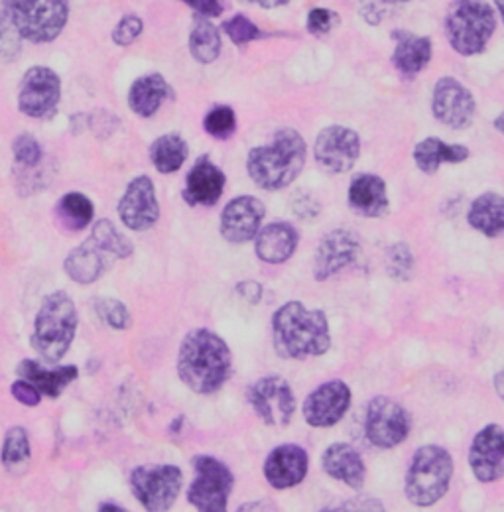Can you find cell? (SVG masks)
<instances>
[{"label": "cell", "instance_id": "1", "mask_svg": "<svg viewBox=\"0 0 504 512\" xmlns=\"http://www.w3.org/2000/svg\"><path fill=\"white\" fill-rule=\"evenodd\" d=\"M233 357L227 343L209 329L189 331L180 347L178 375L197 394L217 392L231 377Z\"/></svg>", "mask_w": 504, "mask_h": 512}, {"label": "cell", "instance_id": "2", "mask_svg": "<svg viewBox=\"0 0 504 512\" xmlns=\"http://www.w3.org/2000/svg\"><path fill=\"white\" fill-rule=\"evenodd\" d=\"M274 347L284 359L321 357L331 347L329 323L323 312L288 302L272 320Z\"/></svg>", "mask_w": 504, "mask_h": 512}, {"label": "cell", "instance_id": "3", "mask_svg": "<svg viewBox=\"0 0 504 512\" xmlns=\"http://www.w3.org/2000/svg\"><path fill=\"white\" fill-rule=\"evenodd\" d=\"M306 164V142L296 130H280L270 146L254 148L249 154L252 182L268 192L290 186Z\"/></svg>", "mask_w": 504, "mask_h": 512}, {"label": "cell", "instance_id": "4", "mask_svg": "<svg viewBox=\"0 0 504 512\" xmlns=\"http://www.w3.org/2000/svg\"><path fill=\"white\" fill-rule=\"evenodd\" d=\"M497 24V12L487 0H453L445 14V36L459 56L471 58L487 50Z\"/></svg>", "mask_w": 504, "mask_h": 512}, {"label": "cell", "instance_id": "5", "mask_svg": "<svg viewBox=\"0 0 504 512\" xmlns=\"http://www.w3.org/2000/svg\"><path fill=\"white\" fill-rule=\"evenodd\" d=\"M453 457L441 446H422L406 471V497L414 507L428 509L447 495L453 479Z\"/></svg>", "mask_w": 504, "mask_h": 512}, {"label": "cell", "instance_id": "6", "mask_svg": "<svg viewBox=\"0 0 504 512\" xmlns=\"http://www.w3.org/2000/svg\"><path fill=\"white\" fill-rule=\"evenodd\" d=\"M77 331V310L63 292L50 294L36 316L32 347L48 363H58L73 343Z\"/></svg>", "mask_w": 504, "mask_h": 512}, {"label": "cell", "instance_id": "7", "mask_svg": "<svg viewBox=\"0 0 504 512\" xmlns=\"http://www.w3.org/2000/svg\"><path fill=\"white\" fill-rule=\"evenodd\" d=\"M2 16L20 38L34 44L56 40L67 24V0H4Z\"/></svg>", "mask_w": 504, "mask_h": 512}, {"label": "cell", "instance_id": "8", "mask_svg": "<svg viewBox=\"0 0 504 512\" xmlns=\"http://www.w3.org/2000/svg\"><path fill=\"white\" fill-rule=\"evenodd\" d=\"M184 485L182 469L176 465H142L130 475L136 501L146 512H168Z\"/></svg>", "mask_w": 504, "mask_h": 512}, {"label": "cell", "instance_id": "9", "mask_svg": "<svg viewBox=\"0 0 504 512\" xmlns=\"http://www.w3.org/2000/svg\"><path fill=\"white\" fill-rule=\"evenodd\" d=\"M193 467L195 479L189 485V503L199 512H227L229 495L235 485L229 467L211 455H197Z\"/></svg>", "mask_w": 504, "mask_h": 512}, {"label": "cell", "instance_id": "10", "mask_svg": "<svg viewBox=\"0 0 504 512\" xmlns=\"http://www.w3.org/2000/svg\"><path fill=\"white\" fill-rule=\"evenodd\" d=\"M410 428V414L400 402L388 396H377L371 400L365 430L373 446L380 449L396 448L402 442H406Z\"/></svg>", "mask_w": 504, "mask_h": 512}, {"label": "cell", "instance_id": "11", "mask_svg": "<svg viewBox=\"0 0 504 512\" xmlns=\"http://www.w3.org/2000/svg\"><path fill=\"white\" fill-rule=\"evenodd\" d=\"M434 117L443 127L463 130L471 127L477 111L473 93L455 77H441L432 95Z\"/></svg>", "mask_w": 504, "mask_h": 512}, {"label": "cell", "instance_id": "12", "mask_svg": "<svg viewBox=\"0 0 504 512\" xmlns=\"http://www.w3.org/2000/svg\"><path fill=\"white\" fill-rule=\"evenodd\" d=\"M256 416L268 426H288L296 412V398L288 381L282 377H266L249 388Z\"/></svg>", "mask_w": 504, "mask_h": 512}, {"label": "cell", "instance_id": "13", "mask_svg": "<svg viewBox=\"0 0 504 512\" xmlns=\"http://www.w3.org/2000/svg\"><path fill=\"white\" fill-rule=\"evenodd\" d=\"M469 467L473 477L483 485L504 479V428L501 424H487L475 434L469 448Z\"/></svg>", "mask_w": 504, "mask_h": 512}, {"label": "cell", "instance_id": "14", "mask_svg": "<svg viewBox=\"0 0 504 512\" xmlns=\"http://www.w3.org/2000/svg\"><path fill=\"white\" fill-rule=\"evenodd\" d=\"M361 154V140L357 132L345 127H327L319 132L315 140L317 164L331 172H349Z\"/></svg>", "mask_w": 504, "mask_h": 512}, {"label": "cell", "instance_id": "15", "mask_svg": "<svg viewBox=\"0 0 504 512\" xmlns=\"http://www.w3.org/2000/svg\"><path fill=\"white\" fill-rule=\"evenodd\" d=\"M60 95V77L48 67H32L24 75L18 105L24 115L40 119L56 109V105L60 103Z\"/></svg>", "mask_w": 504, "mask_h": 512}, {"label": "cell", "instance_id": "16", "mask_svg": "<svg viewBox=\"0 0 504 512\" xmlns=\"http://www.w3.org/2000/svg\"><path fill=\"white\" fill-rule=\"evenodd\" d=\"M351 406V390L343 381L317 386L304 402V418L314 428L335 426Z\"/></svg>", "mask_w": 504, "mask_h": 512}, {"label": "cell", "instance_id": "17", "mask_svg": "<svg viewBox=\"0 0 504 512\" xmlns=\"http://www.w3.org/2000/svg\"><path fill=\"white\" fill-rule=\"evenodd\" d=\"M119 215L132 231H146L156 225L160 217V205L150 178L140 176L128 184L119 203Z\"/></svg>", "mask_w": 504, "mask_h": 512}, {"label": "cell", "instance_id": "18", "mask_svg": "<svg viewBox=\"0 0 504 512\" xmlns=\"http://www.w3.org/2000/svg\"><path fill=\"white\" fill-rule=\"evenodd\" d=\"M264 219V205L251 195H241L227 203L221 215V235L229 243H247L258 235Z\"/></svg>", "mask_w": 504, "mask_h": 512}, {"label": "cell", "instance_id": "19", "mask_svg": "<svg viewBox=\"0 0 504 512\" xmlns=\"http://www.w3.org/2000/svg\"><path fill=\"white\" fill-rule=\"evenodd\" d=\"M308 453L294 444L272 449L264 461V477L274 489H292L308 475Z\"/></svg>", "mask_w": 504, "mask_h": 512}, {"label": "cell", "instance_id": "20", "mask_svg": "<svg viewBox=\"0 0 504 512\" xmlns=\"http://www.w3.org/2000/svg\"><path fill=\"white\" fill-rule=\"evenodd\" d=\"M359 253V239L355 233L337 229L319 243V249L315 253V278L327 280L329 276L337 274L345 266H349Z\"/></svg>", "mask_w": 504, "mask_h": 512}, {"label": "cell", "instance_id": "21", "mask_svg": "<svg viewBox=\"0 0 504 512\" xmlns=\"http://www.w3.org/2000/svg\"><path fill=\"white\" fill-rule=\"evenodd\" d=\"M115 256L111 255L93 235L65 260V272L79 284H91L101 278Z\"/></svg>", "mask_w": 504, "mask_h": 512}, {"label": "cell", "instance_id": "22", "mask_svg": "<svg viewBox=\"0 0 504 512\" xmlns=\"http://www.w3.org/2000/svg\"><path fill=\"white\" fill-rule=\"evenodd\" d=\"M225 174L207 158H201L188 174L184 197L189 205H215L223 195Z\"/></svg>", "mask_w": 504, "mask_h": 512}, {"label": "cell", "instance_id": "23", "mask_svg": "<svg viewBox=\"0 0 504 512\" xmlns=\"http://www.w3.org/2000/svg\"><path fill=\"white\" fill-rule=\"evenodd\" d=\"M323 471L345 483L351 489H361L365 483V461L359 451L347 444H333L323 453Z\"/></svg>", "mask_w": 504, "mask_h": 512}, {"label": "cell", "instance_id": "24", "mask_svg": "<svg viewBox=\"0 0 504 512\" xmlns=\"http://www.w3.org/2000/svg\"><path fill=\"white\" fill-rule=\"evenodd\" d=\"M298 233L290 223H272L256 237V255L268 264H282L294 255Z\"/></svg>", "mask_w": 504, "mask_h": 512}, {"label": "cell", "instance_id": "25", "mask_svg": "<svg viewBox=\"0 0 504 512\" xmlns=\"http://www.w3.org/2000/svg\"><path fill=\"white\" fill-rule=\"evenodd\" d=\"M467 223L489 239L504 235V195L485 192L475 197L467 211Z\"/></svg>", "mask_w": 504, "mask_h": 512}, {"label": "cell", "instance_id": "26", "mask_svg": "<svg viewBox=\"0 0 504 512\" xmlns=\"http://www.w3.org/2000/svg\"><path fill=\"white\" fill-rule=\"evenodd\" d=\"M394 40H396V48L392 54V62L400 73L412 77L430 64L434 54L430 38L416 36L410 32H396Z\"/></svg>", "mask_w": 504, "mask_h": 512}, {"label": "cell", "instance_id": "27", "mask_svg": "<svg viewBox=\"0 0 504 512\" xmlns=\"http://www.w3.org/2000/svg\"><path fill=\"white\" fill-rule=\"evenodd\" d=\"M469 148L463 144H447L438 136H430L416 144L414 162L426 174H436L441 164H461L469 158Z\"/></svg>", "mask_w": 504, "mask_h": 512}, {"label": "cell", "instance_id": "28", "mask_svg": "<svg viewBox=\"0 0 504 512\" xmlns=\"http://www.w3.org/2000/svg\"><path fill=\"white\" fill-rule=\"evenodd\" d=\"M351 207L365 217H380L388 209L386 184L373 174H363L353 180L349 190Z\"/></svg>", "mask_w": 504, "mask_h": 512}, {"label": "cell", "instance_id": "29", "mask_svg": "<svg viewBox=\"0 0 504 512\" xmlns=\"http://www.w3.org/2000/svg\"><path fill=\"white\" fill-rule=\"evenodd\" d=\"M18 375L34 384L42 394L50 398H58L63 390L77 379L75 367H58V369H46L36 361H22L18 365Z\"/></svg>", "mask_w": 504, "mask_h": 512}, {"label": "cell", "instance_id": "30", "mask_svg": "<svg viewBox=\"0 0 504 512\" xmlns=\"http://www.w3.org/2000/svg\"><path fill=\"white\" fill-rule=\"evenodd\" d=\"M170 97V87L162 75H146L134 81L128 93L130 109L140 117H152Z\"/></svg>", "mask_w": 504, "mask_h": 512}, {"label": "cell", "instance_id": "31", "mask_svg": "<svg viewBox=\"0 0 504 512\" xmlns=\"http://www.w3.org/2000/svg\"><path fill=\"white\" fill-rule=\"evenodd\" d=\"M150 158L160 174H174L188 158V144L178 134H164L152 144Z\"/></svg>", "mask_w": 504, "mask_h": 512}, {"label": "cell", "instance_id": "32", "mask_svg": "<svg viewBox=\"0 0 504 512\" xmlns=\"http://www.w3.org/2000/svg\"><path fill=\"white\" fill-rule=\"evenodd\" d=\"M221 46L223 44H221L219 30L207 20H197L189 34L191 56L199 64H213L221 54Z\"/></svg>", "mask_w": 504, "mask_h": 512}, {"label": "cell", "instance_id": "33", "mask_svg": "<svg viewBox=\"0 0 504 512\" xmlns=\"http://www.w3.org/2000/svg\"><path fill=\"white\" fill-rule=\"evenodd\" d=\"M93 203L83 193H67L58 205V215L63 227L71 231H81L93 221Z\"/></svg>", "mask_w": 504, "mask_h": 512}, {"label": "cell", "instance_id": "34", "mask_svg": "<svg viewBox=\"0 0 504 512\" xmlns=\"http://www.w3.org/2000/svg\"><path fill=\"white\" fill-rule=\"evenodd\" d=\"M32 449L28 442V434L24 428L16 426L10 428L4 436V446H2V463L8 471L18 473V467H26L30 461Z\"/></svg>", "mask_w": 504, "mask_h": 512}, {"label": "cell", "instance_id": "35", "mask_svg": "<svg viewBox=\"0 0 504 512\" xmlns=\"http://www.w3.org/2000/svg\"><path fill=\"white\" fill-rule=\"evenodd\" d=\"M91 235L115 258H126V256L132 255L130 241L126 239L125 235H121L117 231V227L111 221H107V219L97 221Z\"/></svg>", "mask_w": 504, "mask_h": 512}, {"label": "cell", "instance_id": "36", "mask_svg": "<svg viewBox=\"0 0 504 512\" xmlns=\"http://www.w3.org/2000/svg\"><path fill=\"white\" fill-rule=\"evenodd\" d=\"M386 270H388L390 278L400 280V282H406V280L412 278V274H414V255H412L408 245L396 243L388 249Z\"/></svg>", "mask_w": 504, "mask_h": 512}, {"label": "cell", "instance_id": "37", "mask_svg": "<svg viewBox=\"0 0 504 512\" xmlns=\"http://www.w3.org/2000/svg\"><path fill=\"white\" fill-rule=\"evenodd\" d=\"M205 130L215 136V138H229L235 128H237V119L231 107H215L213 111H209V115L205 117Z\"/></svg>", "mask_w": 504, "mask_h": 512}, {"label": "cell", "instance_id": "38", "mask_svg": "<svg viewBox=\"0 0 504 512\" xmlns=\"http://www.w3.org/2000/svg\"><path fill=\"white\" fill-rule=\"evenodd\" d=\"M223 30L229 34V38L237 44V46H245L252 40H258L260 38V30L258 26L251 22L247 16L243 14H237L233 16L231 20H227L223 24Z\"/></svg>", "mask_w": 504, "mask_h": 512}, {"label": "cell", "instance_id": "39", "mask_svg": "<svg viewBox=\"0 0 504 512\" xmlns=\"http://www.w3.org/2000/svg\"><path fill=\"white\" fill-rule=\"evenodd\" d=\"M12 152H14L16 162L26 168H34L42 160V148H40L38 140L30 134H20L12 144Z\"/></svg>", "mask_w": 504, "mask_h": 512}, {"label": "cell", "instance_id": "40", "mask_svg": "<svg viewBox=\"0 0 504 512\" xmlns=\"http://www.w3.org/2000/svg\"><path fill=\"white\" fill-rule=\"evenodd\" d=\"M97 312L101 316V320L105 321L107 325L115 327V329H128L132 318L126 310L125 304H121L119 300L113 298H103L97 302Z\"/></svg>", "mask_w": 504, "mask_h": 512}, {"label": "cell", "instance_id": "41", "mask_svg": "<svg viewBox=\"0 0 504 512\" xmlns=\"http://www.w3.org/2000/svg\"><path fill=\"white\" fill-rule=\"evenodd\" d=\"M142 30H144V24L138 16H134V14L125 16L113 32V42L117 46H130L142 34Z\"/></svg>", "mask_w": 504, "mask_h": 512}, {"label": "cell", "instance_id": "42", "mask_svg": "<svg viewBox=\"0 0 504 512\" xmlns=\"http://www.w3.org/2000/svg\"><path fill=\"white\" fill-rule=\"evenodd\" d=\"M321 512H386V509L377 499L357 497V499H349V501L325 507Z\"/></svg>", "mask_w": 504, "mask_h": 512}, {"label": "cell", "instance_id": "43", "mask_svg": "<svg viewBox=\"0 0 504 512\" xmlns=\"http://www.w3.org/2000/svg\"><path fill=\"white\" fill-rule=\"evenodd\" d=\"M337 24V14L325 8H314L308 16V28L314 34H325Z\"/></svg>", "mask_w": 504, "mask_h": 512}, {"label": "cell", "instance_id": "44", "mask_svg": "<svg viewBox=\"0 0 504 512\" xmlns=\"http://www.w3.org/2000/svg\"><path fill=\"white\" fill-rule=\"evenodd\" d=\"M10 392H12V396L20 402V404H24V406H38L40 404V398H42V392L34 386L32 383H28V381H18V383L12 384L10 386Z\"/></svg>", "mask_w": 504, "mask_h": 512}, {"label": "cell", "instance_id": "45", "mask_svg": "<svg viewBox=\"0 0 504 512\" xmlns=\"http://www.w3.org/2000/svg\"><path fill=\"white\" fill-rule=\"evenodd\" d=\"M294 213L300 217V219H314L319 213V205L317 201L308 197V195H300L294 203Z\"/></svg>", "mask_w": 504, "mask_h": 512}, {"label": "cell", "instance_id": "46", "mask_svg": "<svg viewBox=\"0 0 504 512\" xmlns=\"http://www.w3.org/2000/svg\"><path fill=\"white\" fill-rule=\"evenodd\" d=\"M182 2H186L191 8H195L197 12H201L205 16H219V14H223L221 0H182Z\"/></svg>", "mask_w": 504, "mask_h": 512}, {"label": "cell", "instance_id": "47", "mask_svg": "<svg viewBox=\"0 0 504 512\" xmlns=\"http://www.w3.org/2000/svg\"><path fill=\"white\" fill-rule=\"evenodd\" d=\"M237 292L249 302V304H258L262 298V288L256 282H243L237 286Z\"/></svg>", "mask_w": 504, "mask_h": 512}, {"label": "cell", "instance_id": "48", "mask_svg": "<svg viewBox=\"0 0 504 512\" xmlns=\"http://www.w3.org/2000/svg\"><path fill=\"white\" fill-rule=\"evenodd\" d=\"M237 512H280L278 507L268 501V499H260V501H251V503H245L243 507H239Z\"/></svg>", "mask_w": 504, "mask_h": 512}, {"label": "cell", "instance_id": "49", "mask_svg": "<svg viewBox=\"0 0 504 512\" xmlns=\"http://www.w3.org/2000/svg\"><path fill=\"white\" fill-rule=\"evenodd\" d=\"M493 386H495L497 396H499V398L504 402V369L503 371H499V373H495V377H493Z\"/></svg>", "mask_w": 504, "mask_h": 512}, {"label": "cell", "instance_id": "50", "mask_svg": "<svg viewBox=\"0 0 504 512\" xmlns=\"http://www.w3.org/2000/svg\"><path fill=\"white\" fill-rule=\"evenodd\" d=\"M247 2L258 4V6H262V8H276V6H282V4H286L288 0H247Z\"/></svg>", "mask_w": 504, "mask_h": 512}, {"label": "cell", "instance_id": "51", "mask_svg": "<svg viewBox=\"0 0 504 512\" xmlns=\"http://www.w3.org/2000/svg\"><path fill=\"white\" fill-rule=\"evenodd\" d=\"M493 127H495V130H499L504 136V111L493 121Z\"/></svg>", "mask_w": 504, "mask_h": 512}, {"label": "cell", "instance_id": "52", "mask_svg": "<svg viewBox=\"0 0 504 512\" xmlns=\"http://www.w3.org/2000/svg\"><path fill=\"white\" fill-rule=\"evenodd\" d=\"M99 512H128L123 509V507H119V505H103Z\"/></svg>", "mask_w": 504, "mask_h": 512}, {"label": "cell", "instance_id": "53", "mask_svg": "<svg viewBox=\"0 0 504 512\" xmlns=\"http://www.w3.org/2000/svg\"><path fill=\"white\" fill-rule=\"evenodd\" d=\"M495 4H497V10H499V14H501L504 22V0H495Z\"/></svg>", "mask_w": 504, "mask_h": 512}, {"label": "cell", "instance_id": "54", "mask_svg": "<svg viewBox=\"0 0 504 512\" xmlns=\"http://www.w3.org/2000/svg\"><path fill=\"white\" fill-rule=\"evenodd\" d=\"M384 2H410V0H384Z\"/></svg>", "mask_w": 504, "mask_h": 512}]
</instances>
